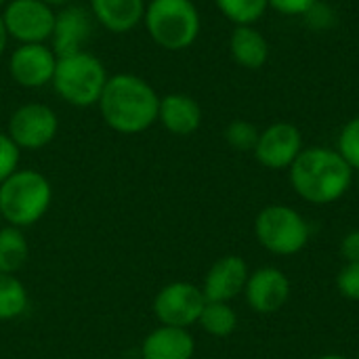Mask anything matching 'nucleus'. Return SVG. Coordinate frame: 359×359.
<instances>
[{
    "label": "nucleus",
    "mask_w": 359,
    "mask_h": 359,
    "mask_svg": "<svg viewBox=\"0 0 359 359\" xmlns=\"http://www.w3.org/2000/svg\"><path fill=\"white\" fill-rule=\"evenodd\" d=\"M19 158L21 149L15 145V141L6 133H0V183H4L15 170H19Z\"/></svg>",
    "instance_id": "nucleus-25"
},
{
    "label": "nucleus",
    "mask_w": 359,
    "mask_h": 359,
    "mask_svg": "<svg viewBox=\"0 0 359 359\" xmlns=\"http://www.w3.org/2000/svg\"><path fill=\"white\" fill-rule=\"evenodd\" d=\"M261 130L248 120H233L225 128V141L238 151H255Z\"/></svg>",
    "instance_id": "nucleus-23"
},
{
    "label": "nucleus",
    "mask_w": 359,
    "mask_h": 359,
    "mask_svg": "<svg viewBox=\"0 0 359 359\" xmlns=\"http://www.w3.org/2000/svg\"><path fill=\"white\" fill-rule=\"evenodd\" d=\"M318 359H347V358H343V355H339V353H328V355H322V358H318Z\"/></svg>",
    "instance_id": "nucleus-32"
},
{
    "label": "nucleus",
    "mask_w": 359,
    "mask_h": 359,
    "mask_svg": "<svg viewBox=\"0 0 359 359\" xmlns=\"http://www.w3.org/2000/svg\"><path fill=\"white\" fill-rule=\"evenodd\" d=\"M198 324L202 326V330L206 334L225 339V337L233 334V330L238 328V313L233 311V307L229 303L206 301Z\"/></svg>",
    "instance_id": "nucleus-20"
},
{
    "label": "nucleus",
    "mask_w": 359,
    "mask_h": 359,
    "mask_svg": "<svg viewBox=\"0 0 359 359\" xmlns=\"http://www.w3.org/2000/svg\"><path fill=\"white\" fill-rule=\"evenodd\" d=\"M6 2H8V0H0V11L4 8V4H6Z\"/></svg>",
    "instance_id": "nucleus-33"
},
{
    "label": "nucleus",
    "mask_w": 359,
    "mask_h": 359,
    "mask_svg": "<svg viewBox=\"0 0 359 359\" xmlns=\"http://www.w3.org/2000/svg\"><path fill=\"white\" fill-rule=\"evenodd\" d=\"M103 122L120 135H139L158 122L160 95L135 74H116L107 78L99 99Z\"/></svg>",
    "instance_id": "nucleus-1"
},
{
    "label": "nucleus",
    "mask_w": 359,
    "mask_h": 359,
    "mask_svg": "<svg viewBox=\"0 0 359 359\" xmlns=\"http://www.w3.org/2000/svg\"><path fill=\"white\" fill-rule=\"evenodd\" d=\"M292 189L309 204L339 202L353 185V168L343 160L337 149L309 147L299 154L288 168Z\"/></svg>",
    "instance_id": "nucleus-2"
},
{
    "label": "nucleus",
    "mask_w": 359,
    "mask_h": 359,
    "mask_svg": "<svg viewBox=\"0 0 359 359\" xmlns=\"http://www.w3.org/2000/svg\"><path fill=\"white\" fill-rule=\"evenodd\" d=\"M206 297L202 288L191 282H172L166 284L154 301V313L162 326L189 328L198 324Z\"/></svg>",
    "instance_id": "nucleus-9"
},
{
    "label": "nucleus",
    "mask_w": 359,
    "mask_h": 359,
    "mask_svg": "<svg viewBox=\"0 0 359 359\" xmlns=\"http://www.w3.org/2000/svg\"><path fill=\"white\" fill-rule=\"evenodd\" d=\"M337 151L343 156V160L359 172V116L351 118L339 135Z\"/></svg>",
    "instance_id": "nucleus-24"
},
{
    "label": "nucleus",
    "mask_w": 359,
    "mask_h": 359,
    "mask_svg": "<svg viewBox=\"0 0 359 359\" xmlns=\"http://www.w3.org/2000/svg\"><path fill=\"white\" fill-rule=\"evenodd\" d=\"M103 359H116V358H103Z\"/></svg>",
    "instance_id": "nucleus-34"
},
{
    "label": "nucleus",
    "mask_w": 359,
    "mask_h": 359,
    "mask_svg": "<svg viewBox=\"0 0 359 359\" xmlns=\"http://www.w3.org/2000/svg\"><path fill=\"white\" fill-rule=\"evenodd\" d=\"M0 219H2V217H0Z\"/></svg>",
    "instance_id": "nucleus-36"
},
{
    "label": "nucleus",
    "mask_w": 359,
    "mask_h": 359,
    "mask_svg": "<svg viewBox=\"0 0 359 359\" xmlns=\"http://www.w3.org/2000/svg\"><path fill=\"white\" fill-rule=\"evenodd\" d=\"M246 303L252 311L261 316L278 313L290 299V280L278 267H261L248 276Z\"/></svg>",
    "instance_id": "nucleus-12"
},
{
    "label": "nucleus",
    "mask_w": 359,
    "mask_h": 359,
    "mask_svg": "<svg viewBox=\"0 0 359 359\" xmlns=\"http://www.w3.org/2000/svg\"><path fill=\"white\" fill-rule=\"evenodd\" d=\"M255 236L259 244L278 257L299 255L311 236L307 219L286 204L265 206L255 219Z\"/></svg>",
    "instance_id": "nucleus-6"
},
{
    "label": "nucleus",
    "mask_w": 359,
    "mask_h": 359,
    "mask_svg": "<svg viewBox=\"0 0 359 359\" xmlns=\"http://www.w3.org/2000/svg\"><path fill=\"white\" fill-rule=\"evenodd\" d=\"M194 353L196 341L189 330L175 326H160L151 330L141 345L143 359H191Z\"/></svg>",
    "instance_id": "nucleus-17"
},
{
    "label": "nucleus",
    "mask_w": 359,
    "mask_h": 359,
    "mask_svg": "<svg viewBox=\"0 0 359 359\" xmlns=\"http://www.w3.org/2000/svg\"><path fill=\"white\" fill-rule=\"evenodd\" d=\"M341 257L347 263H359V229L347 233L341 240Z\"/></svg>",
    "instance_id": "nucleus-29"
},
{
    "label": "nucleus",
    "mask_w": 359,
    "mask_h": 359,
    "mask_svg": "<svg viewBox=\"0 0 359 359\" xmlns=\"http://www.w3.org/2000/svg\"><path fill=\"white\" fill-rule=\"evenodd\" d=\"M59 133L57 114L44 103H25L17 107L8 118L6 135L15 141L19 149H42Z\"/></svg>",
    "instance_id": "nucleus-8"
},
{
    "label": "nucleus",
    "mask_w": 359,
    "mask_h": 359,
    "mask_svg": "<svg viewBox=\"0 0 359 359\" xmlns=\"http://www.w3.org/2000/svg\"><path fill=\"white\" fill-rule=\"evenodd\" d=\"M44 4H48L50 8H63V6H69L74 4L76 0H42Z\"/></svg>",
    "instance_id": "nucleus-30"
},
{
    "label": "nucleus",
    "mask_w": 359,
    "mask_h": 359,
    "mask_svg": "<svg viewBox=\"0 0 359 359\" xmlns=\"http://www.w3.org/2000/svg\"><path fill=\"white\" fill-rule=\"evenodd\" d=\"M231 59L244 69H261L269 59V42L255 25H236L229 36Z\"/></svg>",
    "instance_id": "nucleus-18"
},
{
    "label": "nucleus",
    "mask_w": 359,
    "mask_h": 359,
    "mask_svg": "<svg viewBox=\"0 0 359 359\" xmlns=\"http://www.w3.org/2000/svg\"><path fill=\"white\" fill-rule=\"evenodd\" d=\"M107 78L109 76L103 61L88 50H80L57 59L50 84L59 99H63L67 105L93 107L99 103Z\"/></svg>",
    "instance_id": "nucleus-5"
},
{
    "label": "nucleus",
    "mask_w": 359,
    "mask_h": 359,
    "mask_svg": "<svg viewBox=\"0 0 359 359\" xmlns=\"http://www.w3.org/2000/svg\"><path fill=\"white\" fill-rule=\"evenodd\" d=\"M143 25L158 46L185 50L198 40L202 19L194 0H149L145 4Z\"/></svg>",
    "instance_id": "nucleus-4"
},
{
    "label": "nucleus",
    "mask_w": 359,
    "mask_h": 359,
    "mask_svg": "<svg viewBox=\"0 0 359 359\" xmlns=\"http://www.w3.org/2000/svg\"><path fill=\"white\" fill-rule=\"evenodd\" d=\"M6 42H8V36H6V29H4V23H2V17H0V57L6 48Z\"/></svg>",
    "instance_id": "nucleus-31"
},
{
    "label": "nucleus",
    "mask_w": 359,
    "mask_h": 359,
    "mask_svg": "<svg viewBox=\"0 0 359 359\" xmlns=\"http://www.w3.org/2000/svg\"><path fill=\"white\" fill-rule=\"evenodd\" d=\"M8 40L19 44H46L55 27V8L42 0H8L0 11Z\"/></svg>",
    "instance_id": "nucleus-7"
},
{
    "label": "nucleus",
    "mask_w": 359,
    "mask_h": 359,
    "mask_svg": "<svg viewBox=\"0 0 359 359\" xmlns=\"http://www.w3.org/2000/svg\"><path fill=\"white\" fill-rule=\"evenodd\" d=\"M337 288L341 297L359 301V263H345V267L337 276Z\"/></svg>",
    "instance_id": "nucleus-27"
},
{
    "label": "nucleus",
    "mask_w": 359,
    "mask_h": 359,
    "mask_svg": "<svg viewBox=\"0 0 359 359\" xmlns=\"http://www.w3.org/2000/svg\"><path fill=\"white\" fill-rule=\"evenodd\" d=\"M215 4L233 25H255L269 8L267 0H215Z\"/></svg>",
    "instance_id": "nucleus-22"
},
{
    "label": "nucleus",
    "mask_w": 359,
    "mask_h": 359,
    "mask_svg": "<svg viewBox=\"0 0 359 359\" xmlns=\"http://www.w3.org/2000/svg\"><path fill=\"white\" fill-rule=\"evenodd\" d=\"M29 257V246L19 227H2L0 229V271L17 273Z\"/></svg>",
    "instance_id": "nucleus-19"
},
{
    "label": "nucleus",
    "mask_w": 359,
    "mask_h": 359,
    "mask_svg": "<svg viewBox=\"0 0 359 359\" xmlns=\"http://www.w3.org/2000/svg\"><path fill=\"white\" fill-rule=\"evenodd\" d=\"M269 2V8L278 11L280 15H305L318 0H267Z\"/></svg>",
    "instance_id": "nucleus-28"
},
{
    "label": "nucleus",
    "mask_w": 359,
    "mask_h": 359,
    "mask_svg": "<svg viewBox=\"0 0 359 359\" xmlns=\"http://www.w3.org/2000/svg\"><path fill=\"white\" fill-rule=\"evenodd\" d=\"M93 19L111 34H128L143 23L145 0H88Z\"/></svg>",
    "instance_id": "nucleus-16"
},
{
    "label": "nucleus",
    "mask_w": 359,
    "mask_h": 359,
    "mask_svg": "<svg viewBox=\"0 0 359 359\" xmlns=\"http://www.w3.org/2000/svg\"><path fill=\"white\" fill-rule=\"evenodd\" d=\"M57 59L48 44H19L8 57V74L23 88H42L53 82Z\"/></svg>",
    "instance_id": "nucleus-11"
},
{
    "label": "nucleus",
    "mask_w": 359,
    "mask_h": 359,
    "mask_svg": "<svg viewBox=\"0 0 359 359\" xmlns=\"http://www.w3.org/2000/svg\"><path fill=\"white\" fill-rule=\"evenodd\" d=\"M355 359H359V353H358V358H355Z\"/></svg>",
    "instance_id": "nucleus-35"
},
{
    "label": "nucleus",
    "mask_w": 359,
    "mask_h": 359,
    "mask_svg": "<svg viewBox=\"0 0 359 359\" xmlns=\"http://www.w3.org/2000/svg\"><path fill=\"white\" fill-rule=\"evenodd\" d=\"M248 276L250 271H248L246 261L238 255H227L208 269L202 292L206 301L229 303L244 292Z\"/></svg>",
    "instance_id": "nucleus-14"
},
{
    "label": "nucleus",
    "mask_w": 359,
    "mask_h": 359,
    "mask_svg": "<svg viewBox=\"0 0 359 359\" xmlns=\"http://www.w3.org/2000/svg\"><path fill=\"white\" fill-rule=\"evenodd\" d=\"M305 23L313 29V32H326L334 25L337 21V13L332 6L324 4L322 0H318L305 15H303Z\"/></svg>",
    "instance_id": "nucleus-26"
},
{
    "label": "nucleus",
    "mask_w": 359,
    "mask_h": 359,
    "mask_svg": "<svg viewBox=\"0 0 359 359\" xmlns=\"http://www.w3.org/2000/svg\"><path fill=\"white\" fill-rule=\"evenodd\" d=\"M158 122L177 137H189L202 126V107L185 93H170L160 97Z\"/></svg>",
    "instance_id": "nucleus-15"
},
{
    "label": "nucleus",
    "mask_w": 359,
    "mask_h": 359,
    "mask_svg": "<svg viewBox=\"0 0 359 359\" xmlns=\"http://www.w3.org/2000/svg\"><path fill=\"white\" fill-rule=\"evenodd\" d=\"M53 202L50 181L32 168L15 170L0 183V217L13 227H29L38 223Z\"/></svg>",
    "instance_id": "nucleus-3"
},
{
    "label": "nucleus",
    "mask_w": 359,
    "mask_h": 359,
    "mask_svg": "<svg viewBox=\"0 0 359 359\" xmlns=\"http://www.w3.org/2000/svg\"><path fill=\"white\" fill-rule=\"evenodd\" d=\"M303 151V135L290 122H276L261 130L255 158L269 170H286Z\"/></svg>",
    "instance_id": "nucleus-10"
},
{
    "label": "nucleus",
    "mask_w": 359,
    "mask_h": 359,
    "mask_svg": "<svg viewBox=\"0 0 359 359\" xmlns=\"http://www.w3.org/2000/svg\"><path fill=\"white\" fill-rule=\"evenodd\" d=\"M93 15L88 8L69 4L55 13V27L50 36V48L57 53V57L74 55L80 50H86L93 36Z\"/></svg>",
    "instance_id": "nucleus-13"
},
{
    "label": "nucleus",
    "mask_w": 359,
    "mask_h": 359,
    "mask_svg": "<svg viewBox=\"0 0 359 359\" xmlns=\"http://www.w3.org/2000/svg\"><path fill=\"white\" fill-rule=\"evenodd\" d=\"M27 309V290L13 273L0 271V322L15 320Z\"/></svg>",
    "instance_id": "nucleus-21"
}]
</instances>
